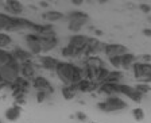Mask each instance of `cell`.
<instances>
[{"label":"cell","mask_w":151,"mask_h":123,"mask_svg":"<svg viewBox=\"0 0 151 123\" xmlns=\"http://www.w3.org/2000/svg\"><path fill=\"white\" fill-rule=\"evenodd\" d=\"M12 57L15 58L18 62H27V61H31V54L28 53V50H24L22 47H15L12 51H11Z\"/></svg>","instance_id":"2e32d148"},{"label":"cell","mask_w":151,"mask_h":123,"mask_svg":"<svg viewBox=\"0 0 151 123\" xmlns=\"http://www.w3.org/2000/svg\"><path fill=\"white\" fill-rule=\"evenodd\" d=\"M108 75H109V69H107V66H105V68H100V69L96 70L93 81L99 82V84H103V82L105 81V79L108 77Z\"/></svg>","instance_id":"d4e9b609"},{"label":"cell","mask_w":151,"mask_h":123,"mask_svg":"<svg viewBox=\"0 0 151 123\" xmlns=\"http://www.w3.org/2000/svg\"><path fill=\"white\" fill-rule=\"evenodd\" d=\"M6 9L11 14V16H19L20 14H23L24 7L18 0H8L6 3Z\"/></svg>","instance_id":"5bb4252c"},{"label":"cell","mask_w":151,"mask_h":123,"mask_svg":"<svg viewBox=\"0 0 151 123\" xmlns=\"http://www.w3.org/2000/svg\"><path fill=\"white\" fill-rule=\"evenodd\" d=\"M132 116H134V119L136 122H142V120L145 119V111H143V108H140V107L134 108L132 110Z\"/></svg>","instance_id":"1f68e13d"},{"label":"cell","mask_w":151,"mask_h":123,"mask_svg":"<svg viewBox=\"0 0 151 123\" xmlns=\"http://www.w3.org/2000/svg\"><path fill=\"white\" fill-rule=\"evenodd\" d=\"M134 88L136 89V92H139V93L143 96V95L148 93V92L151 91V87L148 84H146V82H139V84H136Z\"/></svg>","instance_id":"f546056e"},{"label":"cell","mask_w":151,"mask_h":123,"mask_svg":"<svg viewBox=\"0 0 151 123\" xmlns=\"http://www.w3.org/2000/svg\"><path fill=\"white\" fill-rule=\"evenodd\" d=\"M84 26H85V23H82V22H77V20H70L69 25H68V28H69L70 31H73V33H78L80 30L84 27Z\"/></svg>","instance_id":"4dcf8cb0"},{"label":"cell","mask_w":151,"mask_h":123,"mask_svg":"<svg viewBox=\"0 0 151 123\" xmlns=\"http://www.w3.org/2000/svg\"><path fill=\"white\" fill-rule=\"evenodd\" d=\"M81 3H82L81 0H73V4H77V6H80Z\"/></svg>","instance_id":"ab89813d"},{"label":"cell","mask_w":151,"mask_h":123,"mask_svg":"<svg viewBox=\"0 0 151 123\" xmlns=\"http://www.w3.org/2000/svg\"><path fill=\"white\" fill-rule=\"evenodd\" d=\"M85 65L91 66L93 69H100V68H105V62L101 60L99 56H91V57H86L84 61Z\"/></svg>","instance_id":"d6986e66"},{"label":"cell","mask_w":151,"mask_h":123,"mask_svg":"<svg viewBox=\"0 0 151 123\" xmlns=\"http://www.w3.org/2000/svg\"><path fill=\"white\" fill-rule=\"evenodd\" d=\"M19 77V73L9 68L8 65H0V84H6L7 87L12 85Z\"/></svg>","instance_id":"3957f363"},{"label":"cell","mask_w":151,"mask_h":123,"mask_svg":"<svg viewBox=\"0 0 151 123\" xmlns=\"http://www.w3.org/2000/svg\"><path fill=\"white\" fill-rule=\"evenodd\" d=\"M19 76H22L24 79L34 80L37 77V70H35V66L31 61H27V62H22L20 64V69H19Z\"/></svg>","instance_id":"30bf717a"},{"label":"cell","mask_w":151,"mask_h":123,"mask_svg":"<svg viewBox=\"0 0 151 123\" xmlns=\"http://www.w3.org/2000/svg\"><path fill=\"white\" fill-rule=\"evenodd\" d=\"M0 123H1V122H0Z\"/></svg>","instance_id":"b9f144b4"},{"label":"cell","mask_w":151,"mask_h":123,"mask_svg":"<svg viewBox=\"0 0 151 123\" xmlns=\"http://www.w3.org/2000/svg\"><path fill=\"white\" fill-rule=\"evenodd\" d=\"M148 61H151V56H147V54H145V56L142 57V62H148Z\"/></svg>","instance_id":"74e56055"},{"label":"cell","mask_w":151,"mask_h":123,"mask_svg":"<svg viewBox=\"0 0 151 123\" xmlns=\"http://www.w3.org/2000/svg\"><path fill=\"white\" fill-rule=\"evenodd\" d=\"M74 87L78 92H92V91H96V89L99 88V82L93 81V80L82 79V80H80Z\"/></svg>","instance_id":"7c38bea8"},{"label":"cell","mask_w":151,"mask_h":123,"mask_svg":"<svg viewBox=\"0 0 151 123\" xmlns=\"http://www.w3.org/2000/svg\"><path fill=\"white\" fill-rule=\"evenodd\" d=\"M104 53H105V56H107L108 58L116 57V56H122V54L127 53V47L120 45V43H105Z\"/></svg>","instance_id":"8fae6325"},{"label":"cell","mask_w":151,"mask_h":123,"mask_svg":"<svg viewBox=\"0 0 151 123\" xmlns=\"http://www.w3.org/2000/svg\"><path fill=\"white\" fill-rule=\"evenodd\" d=\"M55 73L58 79L63 82V85H76L80 80H82L81 66H77L73 62L60 61L57 65Z\"/></svg>","instance_id":"6da1fadb"},{"label":"cell","mask_w":151,"mask_h":123,"mask_svg":"<svg viewBox=\"0 0 151 123\" xmlns=\"http://www.w3.org/2000/svg\"><path fill=\"white\" fill-rule=\"evenodd\" d=\"M61 54L63 57H66V58H78L80 56H82V51L80 49H76L72 45H66L65 47H62Z\"/></svg>","instance_id":"ac0fdd59"},{"label":"cell","mask_w":151,"mask_h":123,"mask_svg":"<svg viewBox=\"0 0 151 123\" xmlns=\"http://www.w3.org/2000/svg\"><path fill=\"white\" fill-rule=\"evenodd\" d=\"M14 85L15 87H18L19 89H22L23 92H27L28 89H30V87H31V82L28 81L27 79H24V77H22V76H19L18 79L15 80V82H14Z\"/></svg>","instance_id":"484cf974"},{"label":"cell","mask_w":151,"mask_h":123,"mask_svg":"<svg viewBox=\"0 0 151 123\" xmlns=\"http://www.w3.org/2000/svg\"><path fill=\"white\" fill-rule=\"evenodd\" d=\"M132 70L136 79H145L151 73V62H134Z\"/></svg>","instance_id":"9c48e42d"},{"label":"cell","mask_w":151,"mask_h":123,"mask_svg":"<svg viewBox=\"0 0 151 123\" xmlns=\"http://www.w3.org/2000/svg\"><path fill=\"white\" fill-rule=\"evenodd\" d=\"M88 39H89V37H86V35L76 34V35H72V37L69 38V43L68 45H72V46H74L76 49H80L81 51H84L85 46L88 43Z\"/></svg>","instance_id":"4fadbf2b"},{"label":"cell","mask_w":151,"mask_h":123,"mask_svg":"<svg viewBox=\"0 0 151 123\" xmlns=\"http://www.w3.org/2000/svg\"><path fill=\"white\" fill-rule=\"evenodd\" d=\"M12 43V38L6 33H0V49H4L6 46H9Z\"/></svg>","instance_id":"f1b7e54d"},{"label":"cell","mask_w":151,"mask_h":123,"mask_svg":"<svg viewBox=\"0 0 151 123\" xmlns=\"http://www.w3.org/2000/svg\"><path fill=\"white\" fill-rule=\"evenodd\" d=\"M9 20H11V15H7V14H0V33L8 31Z\"/></svg>","instance_id":"4316f807"},{"label":"cell","mask_w":151,"mask_h":123,"mask_svg":"<svg viewBox=\"0 0 151 123\" xmlns=\"http://www.w3.org/2000/svg\"><path fill=\"white\" fill-rule=\"evenodd\" d=\"M58 62H60V61L57 60V58H54V57H51V56H42L41 58H39V64H41V66L46 70H55Z\"/></svg>","instance_id":"9a60e30c"},{"label":"cell","mask_w":151,"mask_h":123,"mask_svg":"<svg viewBox=\"0 0 151 123\" xmlns=\"http://www.w3.org/2000/svg\"><path fill=\"white\" fill-rule=\"evenodd\" d=\"M109 62H111V65H112L116 70H119L120 68H122V58H120V56L111 57V58H109Z\"/></svg>","instance_id":"d6a6232c"},{"label":"cell","mask_w":151,"mask_h":123,"mask_svg":"<svg viewBox=\"0 0 151 123\" xmlns=\"http://www.w3.org/2000/svg\"><path fill=\"white\" fill-rule=\"evenodd\" d=\"M140 9L145 14H148L151 11V6H148V4H140Z\"/></svg>","instance_id":"d590c367"},{"label":"cell","mask_w":151,"mask_h":123,"mask_svg":"<svg viewBox=\"0 0 151 123\" xmlns=\"http://www.w3.org/2000/svg\"><path fill=\"white\" fill-rule=\"evenodd\" d=\"M20 114H22V106H19V104H14V106H11L9 108H7L6 119L9 120V122H15V120L19 119Z\"/></svg>","instance_id":"e0dca14e"},{"label":"cell","mask_w":151,"mask_h":123,"mask_svg":"<svg viewBox=\"0 0 151 123\" xmlns=\"http://www.w3.org/2000/svg\"><path fill=\"white\" fill-rule=\"evenodd\" d=\"M61 93H62V96L66 100H72L77 95V89H76L74 85H63L62 89H61Z\"/></svg>","instance_id":"603a6c76"},{"label":"cell","mask_w":151,"mask_h":123,"mask_svg":"<svg viewBox=\"0 0 151 123\" xmlns=\"http://www.w3.org/2000/svg\"><path fill=\"white\" fill-rule=\"evenodd\" d=\"M42 18L47 22H57V20H60V19L63 18V14L60 12V11H47L42 15Z\"/></svg>","instance_id":"cb8c5ba5"},{"label":"cell","mask_w":151,"mask_h":123,"mask_svg":"<svg viewBox=\"0 0 151 123\" xmlns=\"http://www.w3.org/2000/svg\"><path fill=\"white\" fill-rule=\"evenodd\" d=\"M39 42H41V46H42V53H43V51L47 53V51H50L57 47V45H58V38H57L55 33L50 31L43 35H39Z\"/></svg>","instance_id":"5b68a950"},{"label":"cell","mask_w":151,"mask_h":123,"mask_svg":"<svg viewBox=\"0 0 151 123\" xmlns=\"http://www.w3.org/2000/svg\"><path fill=\"white\" fill-rule=\"evenodd\" d=\"M104 47H105V43H104V42L99 41L97 38H91L89 37L88 43H86L84 51H82V56H85V58H86V57L99 54V53H101V51H104Z\"/></svg>","instance_id":"277c9868"},{"label":"cell","mask_w":151,"mask_h":123,"mask_svg":"<svg viewBox=\"0 0 151 123\" xmlns=\"http://www.w3.org/2000/svg\"><path fill=\"white\" fill-rule=\"evenodd\" d=\"M47 98H49V95L45 93V92H39V91L37 92V100H38V103H43Z\"/></svg>","instance_id":"836d02e7"},{"label":"cell","mask_w":151,"mask_h":123,"mask_svg":"<svg viewBox=\"0 0 151 123\" xmlns=\"http://www.w3.org/2000/svg\"><path fill=\"white\" fill-rule=\"evenodd\" d=\"M32 87L37 89V92L38 91L45 92V93H47V95H51L54 92V88H53V85H51V82L49 81L46 77H43V76H37V77L32 80Z\"/></svg>","instance_id":"ba28073f"},{"label":"cell","mask_w":151,"mask_h":123,"mask_svg":"<svg viewBox=\"0 0 151 123\" xmlns=\"http://www.w3.org/2000/svg\"><path fill=\"white\" fill-rule=\"evenodd\" d=\"M123 76H124V73H123L122 70H109V75H108V77L105 79V81H104V82L119 84L120 80L123 79Z\"/></svg>","instance_id":"7402d4cb"},{"label":"cell","mask_w":151,"mask_h":123,"mask_svg":"<svg viewBox=\"0 0 151 123\" xmlns=\"http://www.w3.org/2000/svg\"><path fill=\"white\" fill-rule=\"evenodd\" d=\"M41 6L42 7H47V3H46V1H41Z\"/></svg>","instance_id":"60d3db41"},{"label":"cell","mask_w":151,"mask_h":123,"mask_svg":"<svg viewBox=\"0 0 151 123\" xmlns=\"http://www.w3.org/2000/svg\"><path fill=\"white\" fill-rule=\"evenodd\" d=\"M97 108L103 112H117L127 108V103L117 95H113V96H108L104 101H100L97 104Z\"/></svg>","instance_id":"7a4b0ae2"},{"label":"cell","mask_w":151,"mask_h":123,"mask_svg":"<svg viewBox=\"0 0 151 123\" xmlns=\"http://www.w3.org/2000/svg\"><path fill=\"white\" fill-rule=\"evenodd\" d=\"M116 93H120V95H124L127 98H129L132 101L135 103H140L143 96H142L139 92H136V89L134 87H129L127 84H116Z\"/></svg>","instance_id":"8992f818"},{"label":"cell","mask_w":151,"mask_h":123,"mask_svg":"<svg viewBox=\"0 0 151 123\" xmlns=\"http://www.w3.org/2000/svg\"><path fill=\"white\" fill-rule=\"evenodd\" d=\"M69 20H77V22H82L86 25L89 20V15L82 11H72L69 14Z\"/></svg>","instance_id":"44dd1931"},{"label":"cell","mask_w":151,"mask_h":123,"mask_svg":"<svg viewBox=\"0 0 151 123\" xmlns=\"http://www.w3.org/2000/svg\"><path fill=\"white\" fill-rule=\"evenodd\" d=\"M143 34H145L146 37H151V30L150 28H145V30H143Z\"/></svg>","instance_id":"f35d334b"},{"label":"cell","mask_w":151,"mask_h":123,"mask_svg":"<svg viewBox=\"0 0 151 123\" xmlns=\"http://www.w3.org/2000/svg\"><path fill=\"white\" fill-rule=\"evenodd\" d=\"M24 41L27 43L28 53L31 54V56H37V54L42 53V46H41V42H39V35L38 34L28 33V34H26Z\"/></svg>","instance_id":"52a82bcc"},{"label":"cell","mask_w":151,"mask_h":123,"mask_svg":"<svg viewBox=\"0 0 151 123\" xmlns=\"http://www.w3.org/2000/svg\"><path fill=\"white\" fill-rule=\"evenodd\" d=\"M76 118H77V120H80V122H85V120H88V115L84 114V112H81V111L76 112Z\"/></svg>","instance_id":"e575fe53"},{"label":"cell","mask_w":151,"mask_h":123,"mask_svg":"<svg viewBox=\"0 0 151 123\" xmlns=\"http://www.w3.org/2000/svg\"><path fill=\"white\" fill-rule=\"evenodd\" d=\"M120 58H122V68L123 69H129L132 65H134V62H136V57L135 54L132 53H124L120 56Z\"/></svg>","instance_id":"ffe728a7"},{"label":"cell","mask_w":151,"mask_h":123,"mask_svg":"<svg viewBox=\"0 0 151 123\" xmlns=\"http://www.w3.org/2000/svg\"><path fill=\"white\" fill-rule=\"evenodd\" d=\"M12 58V54L11 51L6 50V49H0V65H6L11 61Z\"/></svg>","instance_id":"83f0119b"},{"label":"cell","mask_w":151,"mask_h":123,"mask_svg":"<svg viewBox=\"0 0 151 123\" xmlns=\"http://www.w3.org/2000/svg\"><path fill=\"white\" fill-rule=\"evenodd\" d=\"M142 82H146V84H151V73L148 76H146L145 79H142Z\"/></svg>","instance_id":"8d00e7d4"}]
</instances>
